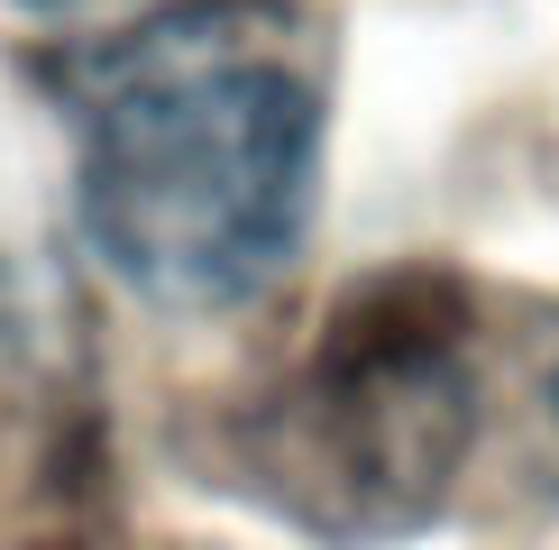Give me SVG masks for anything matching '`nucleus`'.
Returning a JSON list of instances; mask_svg holds the SVG:
<instances>
[{
    "instance_id": "f257e3e1",
    "label": "nucleus",
    "mask_w": 559,
    "mask_h": 550,
    "mask_svg": "<svg viewBox=\"0 0 559 550\" xmlns=\"http://www.w3.org/2000/svg\"><path fill=\"white\" fill-rule=\"evenodd\" d=\"M83 229L147 303L221 312L285 275L312 220L321 92L275 19L212 0L129 28L64 83Z\"/></svg>"
},
{
    "instance_id": "f03ea898",
    "label": "nucleus",
    "mask_w": 559,
    "mask_h": 550,
    "mask_svg": "<svg viewBox=\"0 0 559 550\" xmlns=\"http://www.w3.org/2000/svg\"><path fill=\"white\" fill-rule=\"evenodd\" d=\"M468 303L440 275H377L331 312L302 376L266 422V468L302 523L404 533L468 458Z\"/></svg>"
},
{
    "instance_id": "7ed1b4c3",
    "label": "nucleus",
    "mask_w": 559,
    "mask_h": 550,
    "mask_svg": "<svg viewBox=\"0 0 559 550\" xmlns=\"http://www.w3.org/2000/svg\"><path fill=\"white\" fill-rule=\"evenodd\" d=\"M550 431H559V376H550Z\"/></svg>"
},
{
    "instance_id": "20e7f679",
    "label": "nucleus",
    "mask_w": 559,
    "mask_h": 550,
    "mask_svg": "<svg viewBox=\"0 0 559 550\" xmlns=\"http://www.w3.org/2000/svg\"><path fill=\"white\" fill-rule=\"evenodd\" d=\"M28 10H74V0H28Z\"/></svg>"
}]
</instances>
